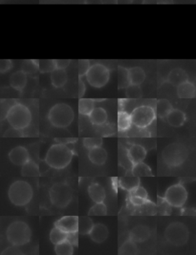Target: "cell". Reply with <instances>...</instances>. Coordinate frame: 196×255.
<instances>
[{
  "label": "cell",
  "mask_w": 196,
  "mask_h": 255,
  "mask_svg": "<svg viewBox=\"0 0 196 255\" xmlns=\"http://www.w3.org/2000/svg\"><path fill=\"white\" fill-rule=\"evenodd\" d=\"M177 95L182 99L195 98L196 90L194 84L187 81L177 86Z\"/></svg>",
  "instance_id": "19"
},
{
  "label": "cell",
  "mask_w": 196,
  "mask_h": 255,
  "mask_svg": "<svg viewBox=\"0 0 196 255\" xmlns=\"http://www.w3.org/2000/svg\"><path fill=\"white\" fill-rule=\"evenodd\" d=\"M55 62V69H65L70 65L72 61L70 59H57Z\"/></svg>",
  "instance_id": "48"
},
{
  "label": "cell",
  "mask_w": 196,
  "mask_h": 255,
  "mask_svg": "<svg viewBox=\"0 0 196 255\" xmlns=\"http://www.w3.org/2000/svg\"><path fill=\"white\" fill-rule=\"evenodd\" d=\"M90 61L88 59H82L78 62V75L79 78H82L86 75L88 69H90Z\"/></svg>",
  "instance_id": "42"
},
{
  "label": "cell",
  "mask_w": 196,
  "mask_h": 255,
  "mask_svg": "<svg viewBox=\"0 0 196 255\" xmlns=\"http://www.w3.org/2000/svg\"><path fill=\"white\" fill-rule=\"evenodd\" d=\"M153 1H157V0H144V3H153Z\"/></svg>",
  "instance_id": "53"
},
{
  "label": "cell",
  "mask_w": 196,
  "mask_h": 255,
  "mask_svg": "<svg viewBox=\"0 0 196 255\" xmlns=\"http://www.w3.org/2000/svg\"><path fill=\"white\" fill-rule=\"evenodd\" d=\"M8 197L15 206H25L32 200L33 190L28 182L17 180L8 188Z\"/></svg>",
  "instance_id": "5"
},
{
  "label": "cell",
  "mask_w": 196,
  "mask_h": 255,
  "mask_svg": "<svg viewBox=\"0 0 196 255\" xmlns=\"http://www.w3.org/2000/svg\"><path fill=\"white\" fill-rule=\"evenodd\" d=\"M32 113L30 110L22 103L15 102L9 108L5 116L11 127L23 130L30 125L32 122Z\"/></svg>",
  "instance_id": "2"
},
{
  "label": "cell",
  "mask_w": 196,
  "mask_h": 255,
  "mask_svg": "<svg viewBox=\"0 0 196 255\" xmlns=\"http://www.w3.org/2000/svg\"><path fill=\"white\" fill-rule=\"evenodd\" d=\"M22 130H17V129L11 127L8 129L4 133L3 136L5 137H22Z\"/></svg>",
  "instance_id": "47"
},
{
  "label": "cell",
  "mask_w": 196,
  "mask_h": 255,
  "mask_svg": "<svg viewBox=\"0 0 196 255\" xmlns=\"http://www.w3.org/2000/svg\"><path fill=\"white\" fill-rule=\"evenodd\" d=\"M138 252V249L136 243L133 241L128 240L125 242L121 247L119 249V255H136Z\"/></svg>",
  "instance_id": "36"
},
{
  "label": "cell",
  "mask_w": 196,
  "mask_h": 255,
  "mask_svg": "<svg viewBox=\"0 0 196 255\" xmlns=\"http://www.w3.org/2000/svg\"><path fill=\"white\" fill-rule=\"evenodd\" d=\"M102 144L103 140L100 137H89L85 138L83 140L84 146L88 150L95 147H101Z\"/></svg>",
  "instance_id": "41"
},
{
  "label": "cell",
  "mask_w": 196,
  "mask_h": 255,
  "mask_svg": "<svg viewBox=\"0 0 196 255\" xmlns=\"http://www.w3.org/2000/svg\"><path fill=\"white\" fill-rule=\"evenodd\" d=\"M163 198L171 206L181 208L187 201L188 193L184 185L180 183L175 184L166 190Z\"/></svg>",
  "instance_id": "11"
},
{
  "label": "cell",
  "mask_w": 196,
  "mask_h": 255,
  "mask_svg": "<svg viewBox=\"0 0 196 255\" xmlns=\"http://www.w3.org/2000/svg\"><path fill=\"white\" fill-rule=\"evenodd\" d=\"M126 96L129 99H139L142 97V90L139 85H130L126 87Z\"/></svg>",
  "instance_id": "38"
},
{
  "label": "cell",
  "mask_w": 196,
  "mask_h": 255,
  "mask_svg": "<svg viewBox=\"0 0 196 255\" xmlns=\"http://www.w3.org/2000/svg\"><path fill=\"white\" fill-rule=\"evenodd\" d=\"M27 74L22 70L17 71L9 78V85L12 88L22 92L27 85Z\"/></svg>",
  "instance_id": "15"
},
{
  "label": "cell",
  "mask_w": 196,
  "mask_h": 255,
  "mask_svg": "<svg viewBox=\"0 0 196 255\" xmlns=\"http://www.w3.org/2000/svg\"><path fill=\"white\" fill-rule=\"evenodd\" d=\"M51 73V81L54 87L56 88L64 87L68 82V75L65 69H55Z\"/></svg>",
  "instance_id": "24"
},
{
  "label": "cell",
  "mask_w": 196,
  "mask_h": 255,
  "mask_svg": "<svg viewBox=\"0 0 196 255\" xmlns=\"http://www.w3.org/2000/svg\"><path fill=\"white\" fill-rule=\"evenodd\" d=\"M108 229L106 225L103 224H96L94 225L89 235L93 242L96 243H102L106 240L108 237Z\"/></svg>",
  "instance_id": "17"
},
{
  "label": "cell",
  "mask_w": 196,
  "mask_h": 255,
  "mask_svg": "<svg viewBox=\"0 0 196 255\" xmlns=\"http://www.w3.org/2000/svg\"><path fill=\"white\" fill-rule=\"evenodd\" d=\"M189 76L187 73H186V71L180 69V68L172 70L169 73L168 78H167V81H168L169 83L171 84L175 87H177V86L181 85V84L187 82Z\"/></svg>",
  "instance_id": "20"
},
{
  "label": "cell",
  "mask_w": 196,
  "mask_h": 255,
  "mask_svg": "<svg viewBox=\"0 0 196 255\" xmlns=\"http://www.w3.org/2000/svg\"><path fill=\"white\" fill-rule=\"evenodd\" d=\"M32 238V231L28 224L22 221H15L6 229V239L11 245L19 247L27 245Z\"/></svg>",
  "instance_id": "3"
},
{
  "label": "cell",
  "mask_w": 196,
  "mask_h": 255,
  "mask_svg": "<svg viewBox=\"0 0 196 255\" xmlns=\"http://www.w3.org/2000/svg\"><path fill=\"white\" fill-rule=\"evenodd\" d=\"M49 197L52 205L60 209H64L72 202L73 191L68 184L57 182L51 187Z\"/></svg>",
  "instance_id": "6"
},
{
  "label": "cell",
  "mask_w": 196,
  "mask_h": 255,
  "mask_svg": "<svg viewBox=\"0 0 196 255\" xmlns=\"http://www.w3.org/2000/svg\"><path fill=\"white\" fill-rule=\"evenodd\" d=\"M66 240L68 241L72 246H75V247H78V232H70V233H68L67 235V239Z\"/></svg>",
  "instance_id": "49"
},
{
  "label": "cell",
  "mask_w": 196,
  "mask_h": 255,
  "mask_svg": "<svg viewBox=\"0 0 196 255\" xmlns=\"http://www.w3.org/2000/svg\"><path fill=\"white\" fill-rule=\"evenodd\" d=\"M188 150L180 144H170L163 150L162 157L166 165L177 167L186 162L188 158Z\"/></svg>",
  "instance_id": "7"
},
{
  "label": "cell",
  "mask_w": 196,
  "mask_h": 255,
  "mask_svg": "<svg viewBox=\"0 0 196 255\" xmlns=\"http://www.w3.org/2000/svg\"><path fill=\"white\" fill-rule=\"evenodd\" d=\"M85 76L91 86L95 88H101L109 82L110 70L103 64L97 63L91 65Z\"/></svg>",
  "instance_id": "9"
},
{
  "label": "cell",
  "mask_w": 196,
  "mask_h": 255,
  "mask_svg": "<svg viewBox=\"0 0 196 255\" xmlns=\"http://www.w3.org/2000/svg\"><path fill=\"white\" fill-rule=\"evenodd\" d=\"M167 122L173 127H180L185 124L186 120V113L179 109H173L166 117Z\"/></svg>",
  "instance_id": "21"
},
{
  "label": "cell",
  "mask_w": 196,
  "mask_h": 255,
  "mask_svg": "<svg viewBox=\"0 0 196 255\" xmlns=\"http://www.w3.org/2000/svg\"><path fill=\"white\" fill-rule=\"evenodd\" d=\"M8 159L14 165L22 167L29 160L30 157L28 150L25 147L18 146L14 147L11 150L10 152L8 153Z\"/></svg>",
  "instance_id": "12"
},
{
  "label": "cell",
  "mask_w": 196,
  "mask_h": 255,
  "mask_svg": "<svg viewBox=\"0 0 196 255\" xmlns=\"http://www.w3.org/2000/svg\"><path fill=\"white\" fill-rule=\"evenodd\" d=\"M14 100H3L1 101V119L5 120L7 112L15 103Z\"/></svg>",
  "instance_id": "43"
},
{
  "label": "cell",
  "mask_w": 196,
  "mask_h": 255,
  "mask_svg": "<svg viewBox=\"0 0 196 255\" xmlns=\"http://www.w3.org/2000/svg\"><path fill=\"white\" fill-rule=\"evenodd\" d=\"M12 68V62L11 60L0 61V72L6 73Z\"/></svg>",
  "instance_id": "50"
},
{
  "label": "cell",
  "mask_w": 196,
  "mask_h": 255,
  "mask_svg": "<svg viewBox=\"0 0 196 255\" xmlns=\"http://www.w3.org/2000/svg\"><path fill=\"white\" fill-rule=\"evenodd\" d=\"M164 235L169 243L176 247H181L188 242L190 232L184 224L173 222L166 228Z\"/></svg>",
  "instance_id": "8"
},
{
  "label": "cell",
  "mask_w": 196,
  "mask_h": 255,
  "mask_svg": "<svg viewBox=\"0 0 196 255\" xmlns=\"http://www.w3.org/2000/svg\"><path fill=\"white\" fill-rule=\"evenodd\" d=\"M129 194L130 195H133V196L140 197V198H145V199H149L148 193L146 192V189L140 185L129 192Z\"/></svg>",
  "instance_id": "44"
},
{
  "label": "cell",
  "mask_w": 196,
  "mask_h": 255,
  "mask_svg": "<svg viewBox=\"0 0 196 255\" xmlns=\"http://www.w3.org/2000/svg\"><path fill=\"white\" fill-rule=\"evenodd\" d=\"M127 157L132 164L143 162L146 157V150L143 146L139 144L132 145L127 150Z\"/></svg>",
  "instance_id": "16"
},
{
  "label": "cell",
  "mask_w": 196,
  "mask_h": 255,
  "mask_svg": "<svg viewBox=\"0 0 196 255\" xmlns=\"http://www.w3.org/2000/svg\"><path fill=\"white\" fill-rule=\"evenodd\" d=\"M55 69L54 60L38 61V70L42 73H49Z\"/></svg>",
  "instance_id": "39"
},
{
  "label": "cell",
  "mask_w": 196,
  "mask_h": 255,
  "mask_svg": "<svg viewBox=\"0 0 196 255\" xmlns=\"http://www.w3.org/2000/svg\"><path fill=\"white\" fill-rule=\"evenodd\" d=\"M88 158L92 164L95 165H103L107 159V153L101 147L91 149L88 152Z\"/></svg>",
  "instance_id": "18"
},
{
  "label": "cell",
  "mask_w": 196,
  "mask_h": 255,
  "mask_svg": "<svg viewBox=\"0 0 196 255\" xmlns=\"http://www.w3.org/2000/svg\"><path fill=\"white\" fill-rule=\"evenodd\" d=\"M94 226L93 220L90 217H78V232L82 235H89Z\"/></svg>",
  "instance_id": "30"
},
{
  "label": "cell",
  "mask_w": 196,
  "mask_h": 255,
  "mask_svg": "<svg viewBox=\"0 0 196 255\" xmlns=\"http://www.w3.org/2000/svg\"><path fill=\"white\" fill-rule=\"evenodd\" d=\"M150 230L148 227L137 225L130 231L129 238L135 243H142L150 238Z\"/></svg>",
  "instance_id": "14"
},
{
  "label": "cell",
  "mask_w": 196,
  "mask_h": 255,
  "mask_svg": "<svg viewBox=\"0 0 196 255\" xmlns=\"http://www.w3.org/2000/svg\"><path fill=\"white\" fill-rule=\"evenodd\" d=\"M57 141H58V144H70V143H75L76 140L74 139H56Z\"/></svg>",
  "instance_id": "52"
},
{
  "label": "cell",
  "mask_w": 196,
  "mask_h": 255,
  "mask_svg": "<svg viewBox=\"0 0 196 255\" xmlns=\"http://www.w3.org/2000/svg\"><path fill=\"white\" fill-rule=\"evenodd\" d=\"M88 117L94 125L102 126L107 121V113L102 107H95Z\"/></svg>",
  "instance_id": "23"
},
{
  "label": "cell",
  "mask_w": 196,
  "mask_h": 255,
  "mask_svg": "<svg viewBox=\"0 0 196 255\" xmlns=\"http://www.w3.org/2000/svg\"><path fill=\"white\" fill-rule=\"evenodd\" d=\"M55 252L58 255H72L74 254L73 246L65 240L55 245Z\"/></svg>",
  "instance_id": "35"
},
{
  "label": "cell",
  "mask_w": 196,
  "mask_h": 255,
  "mask_svg": "<svg viewBox=\"0 0 196 255\" xmlns=\"http://www.w3.org/2000/svg\"><path fill=\"white\" fill-rule=\"evenodd\" d=\"M132 175L136 177H149L153 176L151 169L147 164L143 162L137 163L133 164L132 167Z\"/></svg>",
  "instance_id": "28"
},
{
  "label": "cell",
  "mask_w": 196,
  "mask_h": 255,
  "mask_svg": "<svg viewBox=\"0 0 196 255\" xmlns=\"http://www.w3.org/2000/svg\"><path fill=\"white\" fill-rule=\"evenodd\" d=\"M170 207H171V205H169V204L167 203V202L165 200L164 198H160V197H159L158 208L159 210H160V214H162V215H166V214H168V212H167L168 209H170Z\"/></svg>",
  "instance_id": "46"
},
{
  "label": "cell",
  "mask_w": 196,
  "mask_h": 255,
  "mask_svg": "<svg viewBox=\"0 0 196 255\" xmlns=\"http://www.w3.org/2000/svg\"><path fill=\"white\" fill-rule=\"evenodd\" d=\"M22 70L27 75L35 73L38 70V60L25 61L22 65Z\"/></svg>",
  "instance_id": "40"
},
{
  "label": "cell",
  "mask_w": 196,
  "mask_h": 255,
  "mask_svg": "<svg viewBox=\"0 0 196 255\" xmlns=\"http://www.w3.org/2000/svg\"><path fill=\"white\" fill-rule=\"evenodd\" d=\"M88 194L95 203L103 202L106 198V191L99 183H92L88 188Z\"/></svg>",
  "instance_id": "22"
},
{
  "label": "cell",
  "mask_w": 196,
  "mask_h": 255,
  "mask_svg": "<svg viewBox=\"0 0 196 255\" xmlns=\"http://www.w3.org/2000/svg\"><path fill=\"white\" fill-rule=\"evenodd\" d=\"M48 119L57 128H66L75 120V113L67 103H57L48 112Z\"/></svg>",
  "instance_id": "4"
},
{
  "label": "cell",
  "mask_w": 196,
  "mask_h": 255,
  "mask_svg": "<svg viewBox=\"0 0 196 255\" xmlns=\"http://www.w3.org/2000/svg\"><path fill=\"white\" fill-rule=\"evenodd\" d=\"M173 107L167 99H160L156 103V113L161 118H166Z\"/></svg>",
  "instance_id": "31"
},
{
  "label": "cell",
  "mask_w": 196,
  "mask_h": 255,
  "mask_svg": "<svg viewBox=\"0 0 196 255\" xmlns=\"http://www.w3.org/2000/svg\"><path fill=\"white\" fill-rule=\"evenodd\" d=\"M130 85L129 79L128 69L119 66L118 67V87L119 89L126 88Z\"/></svg>",
  "instance_id": "33"
},
{
  "label": "cell",
  "mask_w": 196,
  "mask_h": 255,
  "mask_svg": "<svg viewBox=\"0 0 196 255\" xmlns=\"http://www.w3.org/2000/svg\"><path fill=\"white\" fill-rule=\"evenodd\" d=\"M106 214H107V208L103 202L95 204L88 212V215H93V216H104Z\"/></svg>",
  "instance_id": "37"
},
{
  "label": "cell",
  "mask_w": 196,
  "mask_h": 255,
  "mask_svg": "<svg viewBox=\"0 0 196 255\" xmlns=\"http://www.w3.org/2000/svg\"><path fill=\"white\" fill-rule=\"evenodd\" d=\"M140 184V179L139 177L133 176H124L121 177L119 179V185L123 190L130 192L134 189L136 187L139 186Z\"/></svg>",
  "instance_id": "26"
},
{
  "label": "cell",
  "mask_w": 196,
  "mask_h": 255,
  "mask_svg": "<svg viewBox=\"0 0 196 255\" xmlns=\"http://www.w3.org/2000/svg\"><path fill=\"white\" fill-rule=\"evenodd\" d=\"M85 91H86V86H85L83 81L82 80V78H80L79 83H78V97H79V98L83 97Z\"/></svg>",
  "instance_id": "51"
},
{
  "label": "cell",
  "mask_w": 196,
  "mask_h": 255,
  "mask_svg": "<svg viewBox=\"0 0 196 255\" xmlns=\"http://www.w3.org/2000/svg\"><path fill=\"white\" fill-rule=\"evenodd\" d=\"M128 72L130 85L140 86L146 79V73H145L144 70L143 68L139 67V66L128 69Z\"/></svg>",
  "instance_id": "25"
},
{
  "label": "cell",
  "mask_w": 196,
  "mask_h": 255,
  "mask_svg": "<svg viewBox=\"0 0 196 255\" xmlns=\"http://www.w3.org/2000/svg\"><path fill=\"white\" fill-rule=\"evenodd\" d=\"M78 217L74 215L62 217L55 222V226L58 227L66 233L78 232Z\"/></svg>",
  "instance_id": "13"
},
{
  "label": "cell",
  "mask_w": 196,
  "mask_h": 255,
  "mask_svg": "<svg viewBox=\"0 0 196 255\" xmlns=\"http://www.w3.org/2000/svg\"><path fill=\"white\" fill-rule=\"evenodd\" d=\"M132 124L138 128L143 129L149 127L156 117V111L150 106L143 105L135 108L132 111Z\"/></svg>",
  "instance_id": "10"
},
{
  "label": "cell",
  "mask_w": 196,
  "mask_h": 255,
  "mask_svg": "<svg viewBox=\"0 0 196 255\" xmlns=\"http://www.w3.org/2000/svg\"><path fill=\"white\" fill-rule=\"evenodd\" d=\"M21 173L25 177H37L40 174V171L38 164L29 159L28 161L22 166Z\"/></svg>",
  "instance_id": "27"
},
{
  "label": "cell",
  "mask_w": 196,
  "mask_h": 255,
  "mask_svg": "<svg viewBox=\"0 0 196 255\" xmlns=\"http://www.w3.org/2000/svg\"><path fill=\"white\" fill-rule=\"evenodd\" d=\"M95 107V100L93 99L80 98L78 102V111L81 114L89 116Z\"/></svg>",
  "instance_id": "32"
},
{
  "label": "cell",
  "mask_w": 196,
  "mask_h": 255,
  "mask_svg": "<svg viewBox=\"0 0 196 255\" xmlns=\"http://www.w3.org/2000/svg\"><path fill=\"white\" fill-rule=\"evenodd\" d=\"M67 235L68 233L63 232L58 227L55 226V228H53L51 231L49 238H50L51 242L55 245L66 240Z\"/></svg>",
  "instance_id": "34"
},
{
  "label": "cell",
  "mask_w": 196,
  "mask_h": 255,
  "mask_svg": "<svg viewBox=\"0 0 196 255\" xmlns=\"http://www.w3.org/2000/svg\"><path fill=\"white\" fill-rule=\"evenodd\" d=\"M73 156V151L65 144H55L48 150L45 162L52 168L62 170L70 164Z\"/></svg>",
  "instance_id": "1"
},
{
  "label": "cell",
  "mask_w": 196,
  "mask_h": 255,
  "mask_svg": "<svg viewBox=\"0 0 196 255\" xmlns=\"http://www.w3.org/2000/svg\"><path fill=\"white\" fill-rule=\"evenodd\" d=\"M129 199H130V203L134 205V206H143V205L150 203L149 199H145V198H140V197L133 196V195H130Z\"/></svg>",
  "instance_id": "45"
},
{
  "label": "cell",
  "mask_w": 196,
  "mask_h": 255,
  "mask_svg": "<svg viewBox=\"0 0 196 255\" xmlns=\"http://www.w3.org/2000/svg\"><path fill=\"white\" fill-rule=\"evenodd\" d=\"M132 120L130 113L125 110H120L117 117V127L120 132H125L131 127Z\"/></svg>",
  "instance_id": "29"
}]
</instances>
